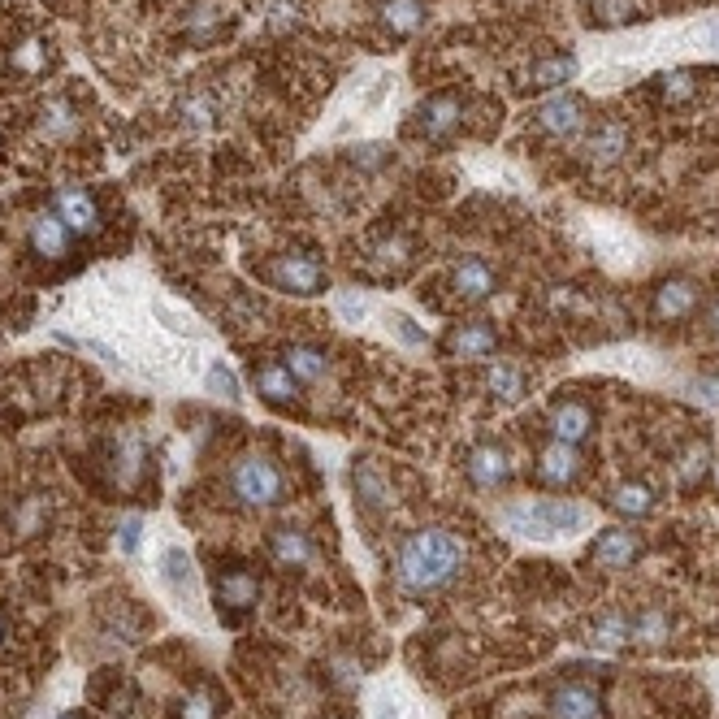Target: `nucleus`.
<instances>
[{
    "mask_svg": "<svg viewBox=\"0 0 719 719\" xmlns=\"http://www.w3.org/2000/svg\"><path fill=\"white\" fill-rule=\"evenodd\" d=\"M464 568V542L447 529H421L412 533L408 542L399 546V559H395V585L403 594H438L460 577Z\"/></svg>",
    "mask_w": 719,
    "mask_h": 719,
    "instance_id": "obj_1",
    "label": "nucleus"
},
{
    "mask_svg": "<svg viewBox=\"0 0 719 719\" xmlns=\"http://www.w3.org/2000/svg\"><path fill=\"white\" fill-rule=\"evenodd\" d=\"M503 525L520 533V538H538V542H551V538H572L590 525V512L581 503H568V499H525V503H512L503 507Z\"/></svg>",
    "mask_w": 719,
    "mask_h": 719,
    "instance_id": "obj_2",
    "label": "nucleus"
},
{
    "mask_svg": "<svg viewBox=\"0 0 719 719\" xmlns=\"http://www.w3.org/2000/svg\"><path fill=\"white\" fill-rule=\"evenodd\" d=\"M230 490H234V499H239L243 507H273V503H282V494H286V481H282V468L269 460V455H243L239 464H234V473H230Z\"/></svg>",
    "mask_w": 719,
    "mask_h": 719,
    "instance_id": "obj_3",
    "label": "nucleus"
},
{
    "mask_svg": "<svg viewBox=\"0 0 719 719\" xmlns=\"http://www.w3.org/2000/svg\"><path fill=\"white\" fill-rule=\"evenodd\" d=\"M265 278L278 286V291H291V295H317L325 286V265L312 252H282L269 260Z\"/></svg>",
    "mask_w": 719,
    "mask_h": 719,
    "instance_id": "obj_4",
    "label": "nucleus"
},
{
    "mask_svg": "<svg viewBox=\"0 0 719 719\" xmlns=\"http://www.w3.org/2000/svg\"><path fill=\"white\" fill-rule=\"evenodd\" d=\"M538 130L542 135H551L555 143H568L577 139L585 130V104L577 96H551L546 104H538Z\"/></svg>",
    "mask_w": 719,
    "mask_h": 719,
    "instance_id": "obj_5",
    "label": "nucleus"
},
{
    "mask_svg": "<svg viewBox=\"0 0 719 719\" xmlns=\"http://www.w3.org/2000/svg\"><path fill=\"white\" fill-rule=\"evenodd\" d=\"M460 122H464L460 96H434V100H425L421 109H416V130H421L429 143L451 139L455 130H460Z\"/></svg>",
    "mask_w": 719,
    "mask_h": 719,
    "instance_id": "obj_6",
    "label": "nucleus"
},
{
    "mask_svg": "<svg viewBox=\"0 0 719 719\" xmlns=\"http://www.w3.org/2000/svg\"><path fill=\"white\" fill-rule=\"evenodd\" d=\"M464 473H468V481H473L477 490H499L503 481L512 477V464H507V451L499 447V442H481V447L468 451Z\"/></svg>",
    "mask_w": 719,
    "mask_h": 719,
    "instance_id": "obj_7",
    "label": "nucleus"
},
{
    "mask_svg": "<svg viewBox=\"0 0 719 719\" xmlns=\"http://www.w3.org/2000/svg\"><path fill=\"white\" fill-rule=\"evenodd\" d=\"M161 581L169 585V594L178 598L182 607H195L200 603V581H195V564L182 546H169L161 555Z\"/></svg>",
    "mask_w": 719,
    "mask_h": 719,
    "instance_id": "obj_8",
    "label": "nucleus"
},
{
    "mask_svg": "<svg viewBox=\"0 0 719 719\" xmlns=\"http://www.w3.org/2000/svg\"><path fill=\"white\" fill-rule=\"evenodd\" d=\"M260 598V581L252 568H226L217 577V607H226L230 616H239V611H252Z\"/></svg>",
    "mask_w": 719,
    "mask_h": 719,
    "instance_id": "obj_9",
    "label": "nucleus"
},
{
    "mask_svg": "<svg viewBox=\"0 0 719 719\" xmlns=\"http://www.w3.org/2000/svg\"><path fill=\"white\" fill-rule=\"evenodd\" d=\"M698 299H702V291L694 278H668V282H659V291H655V317L685 321V317H694Z\"/></svg>",
    "mask_w": 719,
    "mask_h": 719,
    "instance_id": "obj_10",
    "label": "nucleus"
},
{
    "mask_svg": "<svg viewBox=\"0 0 719 719\" xmlns=\"http://www.w3.org/2000/svg\"><path fill=\"white\" fill-rule=\"evenodd\" d=\"M451 291H455V299H464V304H481V299H490V295H494V269H490V260L464 256L460 265H455V273H451Z\"/></svg>",
    "mask_w": 719,
    "mask_h": 719,
    "instance_id": "obj_11",
    "label": "nucleus"
},
{
    "mask_svg": "<svg viewBox=\"0 0 719 719\" xmlns=\"http://www.w3.org/2000/svg\"><path fill=\"white\" fill-rule=\"evenodd\" d=\"M57 217L70 226V234H96L100 230V204L83 187H65L57 195Z\"/></svg>",
    "mask_w": 719,
    "mask_h": 719,
    "instance_id": "obj_12",
    "label": "nucleus"
},
{
    "mask_svg": "<svg viewBox=\"0 0 719 719\" xmlns=\"http://www.w3.org/2000/svg\"><path fill=\"white\" fill-rule=\"evenodd\" d=\"M26 243H31L35 256L61 260V256H70V226H65L57 213H39L31 221V230H26Z\"/></svg>",
    "mask_w": 719,
    "mask_h": 719,
    "instance_id": "obj_13",
    "label": "nucleus"
},
{
    "mask_svg": "<svg viewBox=\"0 0 719 719\" xmlns=\"http://www.w3.org/2000/svg\"><path fill=\"white\" fill-rule=\"evenodd\" d=\"M499 347V334H494L490 321H468V325H455L451 338H447V351L460 360H481V356H494Z\"/></svg>",
    "mask_w": 719,
    "mask_h": 719,
    "instance_id": "obj_14",
    "label": "nucleus"
},
{
    "mask_svg": "<svg viewBox=\"0 0 719 719\" xmlns=\"http://www.w3.org/2000/svg\"><path fill=\"white\" fill-rule=\"evenodd\" d=\"M256 395L265 403H273V408H291V403L299 399V382H295V373L286 369V364L265 360L256 369Z\"/></svg>",
    "mask_w": 719,
    "mask_h": 719,
    "instance_id": "obj_15",
    "label": "nucleus"
},
{
    "mask_svg": "<svg viewBox=\"0 0 719 719\" xmlns=\"http://www.w3.org/2000/svg\"><path fill=\"white\" fill-rule=\"evenodd\" d=\"M581 451L572 442H551L542 455H538V477L546 486H568V481L581 477Z\"/></svg>",
    "mask_w": 719,
    "mask_h": 719,
    "instance_id": "obj_16",
    "label": "nucleus"
},
{
    "mask_svg": "<svg viewBox=\"0 0 719 719\" xmlns=\"http://www.w3.org/2000/svg\"><path fill=\"white\" fill-rule=\"evenodd\" d=\"M598 689L594 685H581V681H572V685H559L555 694H551V719H598Z\"/></svg>",
    "mask_w": 719,
    "mask_h": 719,
    "instance_id": "obj_17",
    "label": "nucleus"
},
{
    "mask_svg": "<svg viewBox=\"0 0 719 719\" xmlns=\"http://www.w3.org/2000/svg\"><path fill=\"white\" fill-rule=\"evenodd\" d=\"M590 429H594V412L585 408V403H577V399L555 403V412H551V434H555V442H572V447H577L581 438H590Z\"/></svg>",
    "mask_w": 719,
    "mask_h": 719,
    "instance_id": "obj_18",
    "label": "nucleus"
},
{
    "mask_svg": "<svg viewBox=\"0 0 719 719\" xmlns=\"http://www.w3.org/2000/svg\"><path fill=\"white\" fill-rule=\"evenodd\" d=\"M377 18H382V26L395 39H408V35L421 31L425 5L421 0H377Z\"/></svg>",
    "mask_w": 719,
    "mask_h": 719,
    "instance_id": "obj_19",
    "label": "nucleus"
},
{
    "mask_svg": "<svg viewBox=\"0 0 719 719\" xmlns=\"http://www.w3.org/2000/svg\"><path fill=\"white\" fill-rule=\"evenodd\" d=\"M594 559L603 568H629L637 559V538L629 529H603L594 542Z\"/></svg>",
    "mask_w": 719,
    "mask_h": 719,
    "instance_id": "obj_20",
    "label": "nucleus"
},
{
    "mask_svg": "<svg viewBox=\"0 0 719 719\" xmlns=\"http://www.w3.org/2000/svg\"><path fill=\"white\" fill-rule=\"evenodd\" d=\"M585 152H590V161H594V165L620 161V156L629 152V130H624L620 122H603V126L594 130V139L585 143Z\"/></svg>",
    "mask_w": 719,
    "mask_h": 719,
    "instance_id": "obj_21",
    "label": "nucleus"
},
{
    "mask_svg": "<svg viewBox=\"0 0 719 719\" xmlns=\"http://www.w3.org/2000/svg\"><path fill=\"white\" fill-rule=\"evenodd\" d=\"M269 555L278 559L282 568H304L312 559V542L299 529H273L269 533Z\"/></svg>",
    "mask_w": 719,
    "mask_h": 719,
    "instance_id": "obj_22",
    "label": "nucleus"
},
{
    "mask_svg": "<svg viewBox=\"0 0 719 719\" xmlns=\"http://www.w3.org/2000/svg\"><path fill=\"white\" fill-rule=\"evenodd\" d=\"M286 369L295 373V382H321L330 373V356L321 347H308V343H291L286 347Z\"/></svg>",
    "mask_w": 719,
    "mask_h": 719,
    "instance_id": "obj_23",
    "label": "nucleus"
},
{
    "mask_svg": "<svg viewBox=\"0 0 719 719\" xmlns=\"http://www.w3.org/2000/svg\"><path fill=\"white\" fill-rule=\"evenodd\" d=\"M577 78V57L572 52H559V57H542L538 65L529 70V83L533 87H564Z\"/></svg>",
    "mask_w": 719,
    "mask_h": 719,
    "instance_id": "obj_24",
    "label": "nucleus"
},
{
    "mask_svg": "<svg viewBox=\"0 0 719 719\" xmlns=\"http://www.w3.org/2000/svg\"><path fill=\"white\" fill-rule=\"evenodd\" d=\"M486 390L494 399H503V403H516L520 395H525V373H520L516 364L499 360V364H490V373H486Z\"/></svg>",
    "mask_w": 719,
    "mask_h": 719,
    "instance_id": "obj_25",
    "label": "nucleus"
},
{
    "mask_svg": "<svg viewBox=\"0 0 719 719\" xmlns=\"http://www.w3.org/2000/svg\"><path fill=\"white\" fill-rule=\"evenodd\" d=\"M611 507H616L620 516H650L655 512V494H650V486H637V481H624V486L611 490Z\"/></svg>",
    "mask_w": 719,
    "mask_h": 719,
    "instance_id": "obj_26",
    "label": "nucleus"
},
{
    "mask_svg": "<svg viewBox=\"0 0 719 719\" xmlns=\"http://www.w3.org/2000/svg\"><path fill=\"white\" fill-rule=\"evenodd\" d=\"M356 494H360L364 507H373V512L390 507V486H386V477L377 473L373 464H356Z\"/></svg>",
    "mask_w": 719,
    "mask_h": 719,
    "instance_id": "obj_27",
    "label": "nucleus"
},
{
    "mask_svg": "<svg viewBox=\"0 0 719 719\" xmlns=\"http://www.w3.org/2000/svg\"><path fill=\"white\" fill-rule=\"evenodd\" d=\"M594 642L603 650H616L624 642H633V616H624V611H607V616L598 620V629H594Z\"/></svg>",
    "mask_w": 719,
    "mask_h": 719,
    "instance_id": "obj_28",
    "label": "nucleus"
},
{
    "mask_svg": "<svg viewBox=\"0 0 719 719\" xmlns=\"http://www.w3.org/2000/svg\"><path fill=\"white\" fill-rule=\"evenodd\" d=\"M668 633H672V624L663 611H642V616H633V642L659 646V642H668Z\"/></svg>",
    "mask_w": 719,
    "mask_h": 719,
    "instance_id": "obj_29",
    "label": "nucleus"
},
{
    "mask_svg": "<svg viewBox=\"0 0 719 719\" xmlns=\"http://www.w3.org/2000/svg\"><path fill=\"white\" fill-rule=\"evenodd\" d=\"M204 386H208V395H221V399H230V403H239L243 399V390H239V377H234L226 364L213 360L208 364V373H204Z\"/></svg>",
    "mask_w": 719,
    "mask_h": 719,
    "instance_id": "obj_30",
    "label": "nucleus"
},
{
    "mask_svg": "<svg viewBox=\"0 0 719 719\" xmlns=\"http://www.w3.org/2000/svg\"><path fill=\"white\" fill-rule=\"evenodd\" d=\"M698 70H672V74H663V96H668L672 104H689L698 96Z\"/></svg>",
    "mask_w": 719,
    "mask_h": 719,
    "instance_id": "obj_31",
    "label": "nucleus"
},
{
    "mask_svg": "<svg viewBox=\"0 0 719 719\" xmlns=\"http://www.w3.org/2000/svg\"><path fill=\"white\" fill-rule=\"evenodd\" d=\"M637 18V0H594V22L603 26H624Z\"/></svg>",
    "mask_w": 719,
    "mask_h": 719,
    "instance_id": "obj_32",
    "label": "nucleus"
},
{
    "mask_svg": "<svg viewBox=\"0 0 719 719\" xmlns=\"http://www.w3.org/2000/svg\"><path fill=\"white\" fill-rule=\"evenodd\" d=\"M408 252L412 247L403 243V239H386V243H377V252H373V265L382 269V273H390V269H408Z\"/></svg>",
    "mask_w": 719,
    "mask_h": 719,
    "instance_id": "obj_33",
    "label": "nucleus"
},
{
    "mask_svg": "<svg viewBox=\"0 0 719 719\" xmlns=\"http://www.w3.org/2000/svg\"><path fill=\"white\" fill-rule=\"evenodd\" d=\"M174 719H217V698L213 694H187L178 702V711H174Z\"/></svg>",
    "mask_w": 719,
    "mask_h": 719,
    "instance_id": "obj_34",
    "label": "nucleus"
},
{
    "mask_svg": "<svg viewBox=\"0 0 719 719\" xmlns=\"http://www.w3.org/2000/svg\"><path fill=\"white\" fill-rule=\"evenodd\" d=\"M707 460H711L707 442H694V447L685 451V460H681V481H685V486H694L698 477H707Z\"/></svg>",
    "mask_w": 719,
    "mask_h": 719,
    "instance_id": "obj_35",
    "label": "nucleus"
},
{
    "mask_svg": "<svg viewBox=\"0 0 719 719\" xmlns=\"http://www.w3.org/2000/svg\"><path fill=\"white\" fill-rule=\"evenodd\" d=\"M213 26H217V5H213V0H200V5L187 13V31L208 39V35H213Z\"/></svg>",
    "mask_w": 719,
    "mask_h": 719,
    "instance_id": "obj_36",
    "label": "nucleus"
},
{
    "mask_svg": "<svg viewBox=\"0 0 719 719\" xmlns=\"http://www.w3.org/2000/svg\"><path fill=\"white\" fill-rule=\"evenodd\" d=\"M61 343L65 347H78V351H91L100 364H109V369H122V360H117V351H109L104 343H91V338H70V334H61Z\"/></svg>",
    "mask_w": 719,
    "mask_h": 719,
    "instance_id": "obj_37",
    "label": "nucleus"
},
{
    "mask_svg": "<svg viewBox=\"0 0 719 719\" xmlns=\"http://www.w3.org/2000/svg\"><path fill=\"white\" fill-rule=\"evenodd\" d=\"M334 308H338V317H343L347 325H360V321H364V312H369V304H364L356 291H343V295L334 299Z\"/></svg>",
    "mask_w": 719,
    "mask_h": 719,
    "instance_id": "obj_38",
    "label": "nucleus"
},
{
    "mask_svg": "<svg viewBox=\"0 0 719 719\" xmlns=\"http://www.w3.org/2000/svg\"><path fill=\"white\" fill-rule=\"evenodd\" d=\"M139 533H143V520H139V516H126L122 525H117V546H122V555H135V551H139Z\"/></svg>",
    "mask_w": 719,
    "mask_h": 719,
    "instance_id": "obj_39",
    "label": "nucleus"
},
{
    "mask_svg": "<svg viewBox=\"0 0 719 719\" xmlns=\"http://www.w3.org/2000/svg\"><path fill=\"white\" fill-rule=\"evenodd\" d=\"M390 325H395V334H399L408 347H425V334L416 330V321H412V317H403V312H395V317H390Z\"/></svg>",
    "mask_w": 719,
    "mask_h": 719,
    "instance_id": "obj_40",
    "label": "nucleus"
},
{
    "mask_svg": "<svg viewBox=\"0 0 719 719\" xmlns=\"http://www.w3.org/2000/svg\"><path fill=\"white\" fill-rule=\"evenodd\" d=\"M373 719H403V702L395 694H377L373 698Z\"/></svg>",
    "mask_w": 719,
    "mask_h": 719,
    "instance_id": "obj_41",
    "label": "nucleus"
},
{
    "mask_svg": "<svg viewBox=\"0 0 719 719\" xmlns=\"http://www.w3.org/2000/svg\"><path fill=\"white\" fill-rule=\"evenodd\" d=\"M286 22H295V5L278 0V5H273V26H286Z\"/></svg>",
    "mask_w": 719,
    "mask_h": 719,
    "instance_id": "obj_42",
    "label": "nucleus"
},
{
    "mask_svg": "<svg viewBox=\"0 0 719 719\" xmlns=\"http://www.w3.org/2000/svg\"><path fill=\"white\" fill-rule=\"evenodd\" d=\"M707 330H711V334H719V299L707 308Z\"/></svg>",
    "mask_w": 719,
    "mask_h": 719,
    "instance_id": "obj_43",
    "label": "nucleus"
},
{
    "mask_svg": "<svg viewBox=\"0 0 719 719\" xmlns=\"http://www.w3.org/2000/svg\"><path fill=\"white\" fill-rule=\"evenodd\" d=\"M702 399H711V403H719V382H707V386H702Z\"/></svg>",
    "mask_w": 719,
    "mask_h": 719,
    "instance_id": "obj_44",
    "label": "nucleus"
},
{
    "mask_svg": "<svg viewBox=\"0 0 719 719\" xmlns=\"http://www.w3.org/2000/svg\"><path fill=\"white\" fill-rule=\"evenodd\" d=\"M702 39H707V44H715V48H719V26H707V31H702Z\"/></svg>",
    "mask_w": 719,
    "mask_h": 719,
    "instance_id": "obj_45",
    "label": "nucleus"
},
{
    "mask_svg": "<svg viewBox=\"0 0 719 719\" xmlns=\"http://www.w3.org/2000/svg\"><path fill=\"white\" fill-rule=\"evenodd\" d=\"M0 637H5V616H0Z\"/></svg>",
    "mask_w": 719,
    "mask_h": 719,
    "instance_id": "obj_46",
    "label": "nucleus"
},
{
    "mask_svg": "<svg viewBox=\"0 0 719 719\" xmlns=\"http://www.w3.org/2000/svg\"><path fill=\"white\" fill-rule=\"evenodd\" d=\"M61 719H83V715H61Z\"/></svg>",
    "mask_w": 719,
    "mask_h": 719,
    "instance_id": "obj_47",
    "label": "nucleus"
}]
</instances>
